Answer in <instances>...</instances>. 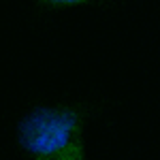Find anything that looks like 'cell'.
Instances as JSON below:
<instances>
[{
  "mask_svg": "<svg viewBox=\"0 0 160 160\" xmlns=\"http://www.w3.org/2000/svg\"><path fill=\"white\" fill-rule=\"evenodd\" d=\"M105 109L102 100L37 102L15 122V148L26 160H90L83 128Z\"/></svg>",
  "mask_w": 160,
  "mask_h": 160,
  "instance_id": "1",
  "label": "cell"
},
{
  "mask_svg": "<svg viewBox=\"0 0 160 160\" xmlns=\"http://www.w3.org/2000/svg\"><path fill=\"white\" fill-rule=\"evenodd\" d=\"M96 0H37L38 7L51 9V11H60V9H77V7H88L94 4Z\"/></svg>",
  "mask_w": 160,
  "mask_h": 160,
  "instance_id": "2",
  "label": "cell"
}]
</instances>
